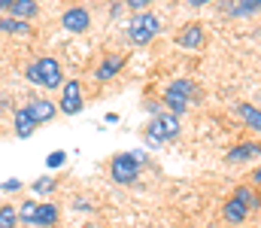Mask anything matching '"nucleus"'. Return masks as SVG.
<instances>
[{"instance_id":"4","label":"nucleus","mask_w":261,"mask_h":228,"mask_svg":"<svg viewBox=\"0 0 261 228\" xmlns=\"http://www.w3.org/2000/svg\"><path fill=\"white\" fill-rule=\"evenodd\" d=\"M158 34H161V18L152 15L149 9L146 12H137L128 21V40L134 46H149Z\"/></svg>"},{"instance_id":"20","label":"nucleus","mask_w":261,"mask_h":228,"mask_svg":"<svg viewBox=\"0 0 261 228\" xmlns=\"http://www.w3.org/2000/svg\"><path fill=\"white\" fill-rule=\"evenodd\" d=\"M55 186H58V183H55V176L49 173V176L34 180V186H31V189H34V195H52V192H55Z\"/></svg>"},{"instance_id":"11","label":"nucleus","mask_w":261,"mask_h":228,"mask_svg":"<svg viewBox=\"0 0 261 228\" xmlns=\"http://www.w3.org/2000/svg\"><path fill=\"white\" fill-rule=\"evenodd\" d=\"M122 70H125V55H107V58L97 64L94 79H97V82H110V79H116Z\"/></svg>"},{"instance_id":"8","label":"nucleus","mask_w":261,"mask_h":228,"mask_svg":"<svg viewBox=\"0 0 261 228\" xmlns=\"http://www.w3.org/2000/svg\"><path fill=\"white\" fill-rule=\"evenodd\" d=\"M203 43H206V34H203V24H197V21H189V24L176 34V46L186 49V52L203 49Z\"/></svg>"},{"instance_id":"9","label":"nucleus","mask_w":261,"mask_h":228,"mask_svg":"<svg viewBox=\"0 0 261 228\" xmlns=\"http://www.w3.org/2000/svg\"><path fill=\"white\" fill-rule=\"evenodd\" d=\"M61 24H64L67 34H85L91 28V15H88L85 6H70V9H64V15H61Z\"/></svg>"},{"instance_id":"10","label":"nucleus","mask_w":261,"mask_h":228,"mask_svg":"<svg viewBox=\"0 0 261 228\" xmlns=\"http://www.w3.org/2000/svg\"><path fill=\"white\" fill-rule=\"evenodd\" d=\"M249 213H252V210H249L240 198H234V195L222 204V219H225L228 225H243V222L249 219Z\"/></svg>"},{"instance_id":"6","label":"nucleus","mask_w":261,"mask_h":228,"mask_svg":"<svg viewBox=\"0 0 261 228\" xmlns=\"http://www.w3.org/2000/svg\"><path fill=\"white\" fill-rule=\"evenodd\" d=\"M258 158H261V140H243V143H234L225 152L228 164H252Z\"/></svg>"},{"instance_id":"17","label":"nucleus","mask_w":261,"mask_h":228,"mask_svg":"<svg viewBox=\"0 0 261 228\" xmlns=\"http://www.w3.org/2000/svg\"><path fill=\"white\" fill-rule=\"evenodd\" d=\"M0 31L3 34H15V37H24V34H31V24L24 21V18H0Z\"/></svg>"},{"instance_id":"3","label":"nucleus","mask_w":261,"mask_h":228,"mask_svg":"<svg viewBox=\"0 0 261 228\" xmlns=\"http://www.w3.org/2000/svg\"><path fill=\"white\" fill-rule=\"evenodd\" d=\"M28 79L34 85H43V88H64V70H61V61L46 55V58H37L28 70Z\"/></svg>"},{"instance_id":"27","label":"nucleus","mask_w":261,"mask_h":228,"mask_svg":"<svg viewBox=\"0 0 261 228\" xmlns=\"http://www.w3.org/2000/svg\"><path fill=\"white\" fill-rule=\"evenodd\" d=\"M12 3H15V0H0V9H9Z\"/></svg>"},{"instance_id":"5","label":"nucleus","mask_w":261,"mask_h":228,"mask_svg":"<svg viewBox=\"0 0 261 228\" xmlns=\"http://www.w3.org/2000/svg\"><path fill=\"white\" fill-rule=\"evenodd\" d=\"M140 170H143V164L137 161L134 152H119V155L110 158V176H113L119 186H134L137 176H140Z\"/></svg>"},{"instance_id":"23","label":"nucleus","mask_w":261,"mask_h":228,"mask_svg":"<svg viewBox=\"0 0 261 228\" xmlns=\"http://www.w3.org/2000/svg\"><path fill=\"white\" fill-rule=\"evenodd\" d=\"M64 161H67V152H49V155H46V167H49V170L64 167Z\"/></svg>"},{"instance_id":"16","label":"nucleus","mask_w":261,"mask_h":228,"mask_svg":"<svg viewBox=\"0 0 261 228\" xmlns=\"http://www.w3.org/2000/svg\"><path fill=\"white\" fill-rule=\"evenodd\" d=\"M58 222V207L55 204H37V216H34V225L49 228Z\"/></svg>"},{"instance_id":"18","label":"nucleus","mask_w":261,"mask_h":228,"mask_svg":"<svg viewBox=\"0 0 261 228\" xmlns=\"http://www.w3.org/2000/svg\"><path fill=\"white\" fill-rule=\"evenodd\" d=\"M234 198H240L249 210H258L261 207V195L252 189V186H237V189H234Z\"/></svg>"},{"instance_id":"1","label":"nucleus","mask_w":261,"mask_h":228,"mask_svg":"<svg viewBox=\"0 0 261 228\" xmlns=\"http://www.w3.org/2000/svg\"><path fill=\"white\" fill-rule=\"evenodd\" d=\"M195 100H200V88H197L192 79H173L167 88H164V107L176 116H182Z\"/></svg>"},{"instance_id":"26","label":"nucleus","mask_w":261,"mask_h":228,"mask_svg":"<svg viewBox=\"0 0 261 228\" xmlns=\"http://www.w3.org/2000/svg\"><path fill=\"white\" fill-rule=\"evenodd\" d=\"M249 180H252V186H261V164L252 170V173H249Z\"/></svg>"},{"instance_id":"2","label":"nucleus","mask_w":261,"mask_h":228,"mask_svg":"<svg viewBox=\"0 0 261 228\" xmlns=\"http://www.w3.org/2000/svg\"><path fill=\"white\" fill-rule=\"evenodd\" d=\"M179 128H182V125H179V116H176V113L167 110V113L155 116V119L146 125V134H143V137H146V146H149V149H158L161 143L179 137Z\"/></svg>"},{"instance_id":"29","label":"nucleus","mask_w":261,"mask_h":228,"mask_svg":"<svg viewBox=\"0 0 261 228\" xmlns=\"http://www.w3.org/2000/svg\"><path fill=\"white\" fill-rule=\"evenodd\" d=\"M210 228H213V225H210Z\"/></svg>"},{"instance_id":"13","label":"nucleus","mask_w":261,"mask_h":228,"mask_svg":"<svg viewBox=\"0 0 261 228\" xmlns=\"http://www.w3.org/2000/svg\"><path fill=\"white\" fill-rule=\"evenodd\" d=\"M15 137H21V140H28L34 131H37V122H34V116L28 113V107H21V110H15Z\"/></svg>"},{"instance_id":"19","label":"nucleus","mask_w":261,"mask_h":228,"mask_svg":"<svg viewBox=\"0 0 261 228\" xmlns=\"http://www.w3.org/2000/svg\"><path fill=\"white\" fill-rule=\"evenodd\" d=\"M261 12V0H234V15L237 18H249Z\"/></svg>"},{"instance_id":"28","label":"nucleus","mask_w":261,"mask_h":228,"mask_svg":"<svg viewBox=\"0 0 261 228\" xmlns=\"http://www.w3.org/2000/svg\"><path fill=\"white\" fill-rule=\"evenodd\" d=\"M189 3H192V6H206L210 0H189Z\"/></svg>"},{"instance_id":"22","label":"nucleus","mask_w":261,"mask_h":228,"mask_svg":"<svg viewBox=\"0 0 261 228\" xmlns=\"http://www.w3.org/2000/svg\"><path fill=\"white\" fill-rule=\"evenodd\" d=\"M34 216H37V201H24V204L18 207V222L34 225Z\"/></svg>"},{"instance_id":"15","label":"nucleus","mask_w":261,"mask_h":228,"mask_svg":"<svg viewBox=\"0 0 261 228\" xmlns=\"http://www.w3.org/2000/svg\"><path fill=\"white\" fill-rule=\"evenodd\" d=\"M9 12H12V18H24V21H31V18H37L40 6H37V0H15V3L9 6Z\"/></svg>"},{"instance_id":"14","label":"nucleus","mask_w":261,"mask_h":228,"mask_svg":"<svg viewBox=\"0 0 261 228\" xmlns=\"http://www.w3.org/2000/svg\"><path fill=\"white\" fill-rule=\"evenodd\" d=\"M237 116L246 122V128H252V131L261 134V110L258 107H252V104H237Z\"/></svg>"},{"instance_id":"21","label":"nucleus","mask_w":261,"mask_h":228,"mask_svg":"<svg viewBox=\"0 0 261 228\" xmlns=\"http://www.w3.org/2000/svg\"><path fill=\"white\" fill-rule=\"evenodd\" d=\"M15 225H18V210L3 204L0 207V228H15Z\"/></svg>"},{"instance_id":"12","label":"nucleus","mask_w":261,"mask_h":228,"mask_svg":"<svg viewBox=\"0 0 261 228\" xmlns=\"http://www.w3.org/2000/svg\"><path fill=\"white\" fill-rule=\"evenodd\" d=\"M28 113L34 116L37 125H46V122H52V119L58 116V107H55L52 100H46V97H37V100L28 104Z\"/></svg>"},{"instance_id":"25","label":"nucleus","mask_w":261,"mask_h":228,"mask_svg":"<svg viewBox=\"0 0 261 228\" xmlns=\"http://www.w3.org/2000/svg\"><path fill=\"white\" fill-rule=\"evenodd\" d=\"M18 189H21L18 180H6V183H3V192H18Z\"/></svg>"},{"instance_id":"24","label":"nucleus","mask_w":261,"mask_h":228,"mask_svg":"<svg viewBox=\"0 0 261 228\" xmlns=\"http://www.w3.org/2000/svg\"><path fill=\"white\" fill-rule=\"evenodd\" d=\"M125 3H128L134 12H146V9H149V6H152L155 0H125Z\"/></svg>"},{"instance_id":"7","label":"nucleus","mask_w":261,"mask_h":228,"mask_svg":"<svg viewBox=\"0 0 261 228\" xmlns=\"http://www.w3.org/2000/svg\"><path fill=\"white\" fill-rule=\"evenodd\" d=\"M82 107H85V100H82V85H79L76 79H67L64 88H61V104H58V110L67 113V116H76V113H82Z\"/></svg>"}]
</instances>
